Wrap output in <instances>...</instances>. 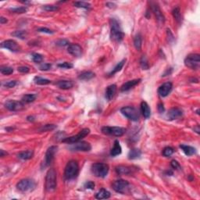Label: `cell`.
Listing matches in <instances>:
<instances>
[{
    "mask_svg": "<svg viewBox=\"0 0 200 200\" xmlns=\"http://www.w3.org/2000/svg\"><path fill=\"white\" fill-rule=\"evenodd\" d=\"M142 155V152L138 149H132L130 150L128 153V159H138Z\"/></svg>",
    "mask_w": 200,
    "mask_h": 200,
    "instance_id": "29",
    "label": "cell"
},
{
    "mask_svg": "<svg viewBox=\"0 0 200 200\" xmlns=\"http://www.w3.org/2000/svg\"><path fill=\"white\" fill-rule=\"evenodd\" d=\"M140 65H141L143 70H148L149 68V65L148 60H147V58L145 56H142L140 59Z\"/></svg>",
    "mask_w": 200,
    "mask_h": 200,
    "instance_id": "37",
    "label": "cell"
},
{
    "mask_svg": "<svg viewBox=\"0 0 200 200\" xmlns=\"http://www.w3.org/2000/svg\"><path fill=\"white\" fill-rule=\"evenodd\" d=\"M117 92V85H110L106 88V92H105V97L107 99L108 101H110L113 99Z\"/></svg>",
    "mask_w": 200,
    "mask_h": 200,
    "instance_id": "20",
    "label": "cell"
},
{
    "mask_svg": "<svg viewBox=\"0 0 200 200\" xmlns=\"http://www.w3.org/2000/svg\"><path fill=\"white\" fill-rule=\"evenodd\" d=\"M141 81H142L141 79H135V80H131V81H128V82H125V83L121 87V91H129V90L131 89L132 88H134V87L136 86L137 85H138Z\"/></svg>",
    "mask_w": 200,
    "mask_h": 200,
    "instance_id": "19",
    "label": "cell"
},
{
    "mask_svg": "<svg viewBox=\"0 0 200 200\" xmlns=\"http://www.w3.org/2000/svg\"><path fill=\"white\" fill-rule=\"evenodd\" d=\"M57 66H58L59 67H60V68H63V69H70L73 67V64L68 62L61 63V64H59Z\"/></svg>",
    "mask_w": 200,
    "mask_h": 200,
    "instance_id": "45",
    "label": "cell"
},
{
    "mask_svg": "<svg viewBox=\"0 0 200 200\" xmlns=\"http://www.w3.org/2000/svg\"><path fill=\"white\" fill-rule=\"evenodd\" d=\"M95 73L92 71H85L82 72L81 74L78 76V79L82 80V81H88V80L92 79L95 77Z\"/></svg>",
    "mask_w": 200,
    "mask_h": 200,
    "instance_id": "28",
    "label": "cell"
},
{
    "mask_svg": "<svg viewBox=\"0 0 200 200\" xmlns=\"http://www.w3.org/2000/svg\"><path fill=\"white\" fill-rule=\"evenodd\" d=\"M0 72L4 75H10L13 73V69L10 67H7V66H2L0 68Z\"/></svg>",
    "mask_w": 200,
    "mask_h": 200,
    "instance_id": "38",
    "label": "cell"
},
{
    "mask_svg": "<svg viewBox=\"0 0 200 200\" xmlns=\"http://www.w3.org/2000/svg\"><path fill=\"white\" fill-rule=\"evenodd\" d=\"M102 132L105 135H112L115 137H121L124 135L126 132V129L121 127H109L106 126L102 128Z\"/></svg>",
    "mask_w": 200,
    "mask_h": 200,
    "instance_id": "10",
    "label": "cell"
},
{
    "mask_svg": "<svg viewBox=\"0 0 200 200\" xmlns=\"http://www.w3.org/2000/svg\"><path fill=\"white\" fill-rule=\"evenodd\" d=\"M10 11L14 13H24L28 11V9L25 7H16V8L10 9Z\"/></svg>",
    "mask_w": 200,
    "mask_h": 200,
    "instance_id": "40",
    "label": "cell"
},
{
    "mask_svg": "<svg viewBox=\"0 0 200 200\" xmlns=\"http://www.w3.org/2000/svg\"><path fill=\"white\" fill-rule=\"evenodd\" d=\"M125 62H126V60H121V62H119L118 64H117V65H116V67H114L112 71H111L110 73H109V75L112 76V75L115 74L116 73H117V72L120 71V70H121V69L123 68V67H124V64H125Z\"/></svg>",
    "mask_w": 200,
    "mask_h": 200,
    "instance_id": "34",
    "label": "cell"
},
{
    "mask_svg": "<svg viewBox=\"0 0 200 200\" xmlns=\"http://www.w3.org/2000/svg\"><path fill=\"white\" fill-rule=\"evenodd\" d=\"M36 187V183L34 180L29 178L20 180L16 184V189L22 192H27L32 191Z\"/></svg>",
    "mask_w": 200,
    "mask_h": 200,
    "instance_id": "7",
    "label": "cell"
},
{
    "mask_svg": "<svg viewBox=\"0 0 200 200\" xmlns=\"http://www.w3.org/2000/svg\"><path fill=\"white\" fill-rule=\"evenodd\" d=\"M112 188L116 192L120 194H127L130 192V184L125 180H117L112 184Z\"/></svg>",
    "mask_w": 200,
    "mask_h": 200,
    "instance_id": "5",
    "label": "cell"
},
{
    "mask_svg": "<svg viewBox=\"0 0 200 200\" xmlns=\"http://www.w3.org/2000/svg\"><path fill=\"white\" fill-rule=\"evenodd\" d=\"M36 99V96L34 94H27L22 97V102L24 103H31Z\"/></svg>",
    "mask_w": 200,
    "mask_h": 200,
    "instance_id": "33",
    "label": "cell"
},
{
    "mask_svg": "<svg viewBox=\"0 0 200 200\" xmlns=\"http://www.w3.org/2000/svg\"><path fill=\"white\" fill-rule=\"evenodd\" d=\"M90 133V130L88 128H84L82 129V131H80V132L78 134H77L76 135H73V136L69 137V138H66L64 139H63L62 142H64V143L67 144H73L76 143V142H80L82 141L84 138L87 136L88 134Z\"/></svg>",
    "mask_w": 200,
    "mask_h": 200,
    "instance_id": "9",
    "label": "cell"
},
{
    "mask_svg": "<svg viewBox=\"0 0 200 200\" xmlns=\"http://www.w3.org/2000/svg\"><path fill=\"white\" fill-rule=\"evenodd\" d=\"M5 107L10 111L22 110L24 107L23 102L16 101V100H8L6 102Z\"/></svg>",
    "mask_w": 200,
    "mask_h": 200,
    "instance_id": "13",
    "label": "cell"
},
{
    "mask_svg": "<svg viewBox=\"0 0 200 200\" xmlns=\"http://www.w3.org/2000/svg\"><path fill=\"white\" fill-rule=\"evenodd\" d=\"M183 115V111L182 109H181L180 108L174 107L172 108L169 110L167 113V117L170 120H176L178 119Z\"/></svg>",
    "mask_w": 200,
    "mask_h": 200,
    "instance_id": "18",
    "label": "cell"
},
{
    "mask_svg": "<svg viewBox=\"0 0 200 200\" xmlns=\"http://www.w3.org/2000/svg\"><path fill=\"white\" fill-rule=\"evenodd\" d=\"M67 52L75 57H80L82 55V48L78 44H70L67 48Z\"/></svg>",
    "mask_w": 200,
    "mask_h": 200,
    "instance_id": "16",
    "label": "cell"
},
{
    "mask_svg": "<svg viewBox=\"0 0 200 200\" xmlns=\"http://www.w3.org/2000/svg\"><path fill=\"white\" fill-rule=\"evenodd\" d=\"M0 23L2 24H3L7 23V18L3 17V16H1V17H0Z\"/></svg>",
    "mask_w": 200,
    "mask_h": 200,
    "instance_id": "53",
    "label": "cell"
},
{
    "mask_svg": "<svg viewBox=\"0 0 200 200\" xmlns=\"http://www.w3.org/2000/svg\"><path fill=\"white\" fill-rule=\"evenodd\" d=\"M171 167L174 170L181 169V166H180V164H179V163L177 161V160H174H174H172L171 163Z\"/></svg>",
    "mask_w": 200,
    "mask_h": 200,
    "instance_id": "47",
    "label": "cell"
},
{
    "mask_svg": "<svg viewBox=\"0 0 200 200\" xmlns=\"http://www.w3.org/2000/svg\"><path fill=\"white\" fill-rule=\"evenodd\" d=\"M11 35L20 39H25L28 35V33L26 31H16L12 33Z\"/></svg>",
    "mask_w": 200,
    "mask_h": 200,
    "instance_id": "35",
    "label": "cell"
},
{
    "mask_svg": "<svg viewBox=\"0 0 200 200\" xmlns=\"http://www.w3.org/2000/svg\"><path fill=\"white\" fill-rule=\"evenodd\" d=\"M121 112L123 115L131 121H138L140 117V113L133 106H124L121 108Z\"/></svg>",
    "mask_w": 200,
    "mask_h": 200,
    "instance_id": "6",
    "label": "cell"
},
{
    "mask_svg": "<svg viewBox=\"0 0 200 200\" xmlns=\"http://www.w3.org/2000/svg\"><path fill=\"white\" fill-rule=\"evenodd\" d=\"M73 5L75 6L78 8H83V9H86V10H88V9L91 8V4L88 3V2H73Z\"/></svg>",
    "mask_w": 200,
    "mask_h": 200,
    "instance_id": "36",
    "label": "cell"
},
{
    "mask_svg": "<svg viewBox=\"0 0 200 200\" xmlns=\"http://www.w3.org/2000/svg\"><path fill=\"white\" fill-rule=\"evenodd\" d=\"M115 170L119 175H129L134 172L133 168L127 166H118Z\"/></svg>",
    "mask_w": 200,
    "mask_h": 200,
    "instance_id": "21",
    "label": "cell"
},
{
    "mask_svg": "<svg viewBox=\"0 0 200 200\" xmlns=\"http://www.w3.org/2000/svg\"><path fill=\"white\" fill-rule=\"evenodd\" d=\"M84 187H85L86 189H91V190H92V189H94L95 188V183L91 181H87V182L85 184V185H84Z\"/></svg>",
    "mask_w": 200,
    "mask_h": 200,
    "instance_id": "48",
    "label": "cell"
},
{
    "mask_svg": "<svg viewBox=\"0 0 200 200\" xmlns=\"http://www.w3.org/2000/svg\"><path fill=\"white\" fill-rule=\"evenodd\" d=\"M16 85V81H10V82H6V83H4L3 86L6 87V88H13Z\"/></svg>",
    "mask_w": 200,
    "mask_h": 200,
    "instance_id": "46",
    "label": "cell"
},
{
    "mask_svg": "<svg viewBox=\"0 0 200 200\" xmlns=\"http://www.w3.org/2000/svg\"><path fill=\"white\" fill-rule=\"evenodd\" d=\"M110 38L112 41L115 42H120L124 39V33L123 32L122 29L118 20H117L114 18L110 19Z\"/></svg>",
    "mask_w": 200,
    "mask_h": 200,
    "instance_id": "1",
    "label": "cell"
},
{
    "mask_svg": "<svg viewBox=\"0 0 200 200\" xmlns=\"http://www.w3.org/2000/svg\"><path fill=\"white\" fill-rule=\"evenodd\" d=\"M28 121H34V117H31V116H30V117H28Z\"/></svg>",
    "mask_w": 200,
    "mask_h": 200,
    "instance_id": "55",
    "label": "cell"
},
{
    "mask_svg": "<svg viewBox=\"0 0 200 200\" xmlns=\"http://www.w3.org/2000/svg\"><path fill=\"white\" fill-rule=\"evenodd\" d=\"M70 146V149L71 151L75 152H88L91 149V146L88 142L80 141L76 143L71 144Z\"/></svg>",
    "mask_w": 200,
    "mask_h": 200,
    "instance_id": "11",
    "label": "cell"
},
{
    "mask_svg": "<svg viewBox=\"0 0 200 200\" xmlns=\"http://www.w3.org/2000/svg\"><path fill=\"white\" fill-rule=\"evenodd\" d=\"M174 152V150L173 148H171V147H166V148L163 149V155L165 157H170L171 156H172Z\"/></svg>",
    "mask_w": 200,
    "mask_h": 200,
    "instance_id": "42",
    "label": "cell"
},
{
    "mask_svg": "<svg viewBox=\"0 0 200 200\" xmlns=\"http://www.w3.org/2000/svg\"><path fill=\"white\" fill-rule=\"evenodd\" d=\"M180 148L181 149L183 152H184V154L188 156H193L194 154L196 153V150L194 147L190 146V145H180Z\"/></svg>",
    "mask_w": 200,
    "mask_h": 200,
    "instance_id": "24",
    "label": "cell"
},
{
    "mask_svg": "<svg viewBox=\"0 0 200 200\" xmlns=\"http://www.w3.org/2000/svg\"><path fill=\"white\" fill-rule=\"evenodd\" d=\"M31 59L36 64H40L43 61V56L39 53H32L31 54Z\"/></svg>",
    "mask_w": 200,
    "mask_h": 200,
    "instance_id": "39",
    "label": "cell"
},
{
    "mask_svg": "<svg viewBox=\"0 0 200 200\" xmlns=\"http://www.w3.org/2000/svg\"><path fill=\"white\" fill-rule=\"evenodd\" d=\"M172 88L173 85L171 82H166L159 86V88H158V93L161 97H166L171 93Z\"/></svg>",
    "mask_w": 200,
    "mask_h": 200,
    "instance_id": "15",
    "label": "cell"
},
{
    "mask_svg": "<svg viewBox=\"0 0 200 200\" xmlns=\"http://www.w3.org/2000/svg\"><path fill=\"white\" fill-rule=\"evenodd\" d=\"M17 70L20 73H28L30 71V68L28 67H25V66H23V67H20L17 68Z\"/></svg>",
    "mask_w": 200,
    "mask_h": 200,
    "instance_id": "51",
    "label": "cell"
},
{
    "mask_svg": "<svg viewBox=\"0 0 200 200\" xmlns=\"http://www.w3.org/2000/svg\"><path fill=\"white\" fill-rule=\"evenodd\" d=\"M91 172L96 177H106L109 172V166L103 163H96L91 166Z\"/></svg>",
    "mask_w": 200,
    "mask_h": 200,
    "instance_id": "4",
    "label": "cell"
},
{
    "mask_svg": "<svg viewBox=\"0 0 200 200\" xmlns=\"http://www.w3.org/2000/svg\"><path fill=\"white\" fill-rule=\"evenodd\" d=\"M51 67H52V65L49 63H43V64H40L39 69H40V70H42V71H46V70H49L51 68Z\"/></svg>",
    "mask_w": 200,
    "mask_h": 200,
    "instance_id": "44",
    "label": "cell"
},
{
    "mask_svg": "<svg viewBox=\"0 0 200 200\" xmlns=\"http://www.w3.org/2000/svg\"><path fill=\"white\" fill-rule=\"evenodd\" d=\"M1 47L3 48V49H8V50L13 52H17L20 50V46L17 44L16 42H15L14 40H11V39L2 42L1 43Z\"/></svg>",
    "mask_w": 200,
    "mask_h": 200,
    "instance_id": "12",
    "label": "cell"
},
{
    "mask_svg": "<svg viewBox=\"0 0 200 200\" xmlns=\"http://www.w3.org/2000/svg\"><path fill=\"white\" fill-rule=\"evenodd\" d=\"M56 85L61 89L64 90H67L70 89L73 87V84L72 83V82L70 81H66V80H64V81H59L56 83Z\"/></svg>",
    "mask_w": 200,
    "mask_h": 200,
    "instance_id": "25",
    "label": "cell"
},
{
    "mask_svg": "<svg viewBox=\"0 0 200 200\" xmlns=\"http://www.w3.org/2000/svg\"><path fill=\"white\" fill-rule=\"evenodd\" d=\"M56 128V126L54 124H46L43 127H42L40 128V131L46 132V131H49L54 130Z\"/></svg>",
    "mask_w": 200,
    "mask_h": 200,
    "instance_id": "43",
    "label": "cell"
},
{
    "mask_svg": "<svg viewBox=\"0 0 200 200\" xmlns=\"http://www.w3.org/2000/svg\"><path fill=\"white\" fill-rule=\"evenodd\" d=\"M34 156V152L32 150H28V151H23L17 155L18 158L22 160H28V159H31Z\"/></svg>",
    "mask_w": 200,
    "mask_h": 200,
    "instance_id": "27",
    "label": "cell"
},
{
    "mask_svg": "<svg viewBox=\"0 0 200 200\" xmlns=\"http://www.w3.org/2000/svg\"><path fill=\"white\" fill-rule=\"evenodd\" d=\"M110 195L111 194L109 191L106 190L104 189H102L96 193V198L97 199H106V198H109L110 197Z\"/></svg>",
    "mask_w": 200,
    "mask_h": 200,
    "instance_id": "26",
    "label": "cell"
},
{
    "mask_svg": "<svg viewBox=\"0 0 200 200\" xmlns=\"http://www.w3.org/2000/svg\"><path fill=\"white\" fill-rule=\"evenodd\" d=\"M79 174V165L75 160H70L67 163L64 171V177L67 180H72L78 177Z\"/></svg>",
    "mask_w": 200,
    "mask_h": 200,
    "instance_id": "2",
    "label": "cell"
},
{
    "mask_svg": "<svg viewBox=\"0 0 200 200\" xmlns=\"http://www.w3.org/2000/svg\"><path fill=\"white\" fill-rule=\"evenodd\" d=\"M121 152H122V149H121V145H120V142H119L118 140H115L113 147L110 151L111 156H118V155L121 154Z\"/></svg>",
    "mask_w": 200,
    "mask_h": 200,
    "instance_id": "23",
    "label": "cell"
},
{
    "mask_svg": "<svg viewBox=\"0 0 200 200\" xmlns=\"http://www.w3.org/2000/svg\"><path fill=\"white\" fill-rule=\"evenodd\" d=\"M42 9L48 12H54L57 11V10H60V7H57V6L55 5H45L43 6Z\"/></svg>",
    "mask_w": 200,
    "mask_h": 200,
    "instance_id": "41",
    "label": "cell"
},
{
    "mask_svg": "<svg viewBox=\"0 0 200 200\" xmlns=\"http://www.w3.org/2000/svg\"><path fill=\"white\" fill-rule=\"evenodd\" d=\"M34 82L36 85H49V84L51 83V81L49 79H46V78H43L42 77H34Z\"/></svg>",
    "mask_w": 200,
    "mask_h": 200,
    "instance_id": "31",
    "label": "cell"
},
{
    "mask_svg": "<svg viewBox=\"0 0 200 200\" xmlns=\"http://www.w3.org/2000/svg\"><path fill=\"white\" fill-rule=\"evenodd\" d=\"M151 7H152V10H153V12L154 13L155 16H156V20H157L158 21H159V23H164L165 17L164 16H163L162 11L160 10V9H159V6H158L156 3H152Z\"/></svg>",
    "mask_w": 200,
    "mask_h": 200,
    "instance_id": "17",
    "label": "cell"
},
{
    "mask_svg": "<svg viewBox=\"0 0 200 200\" xmlns=\"http://www.w3.org/2000/svg\"><path fill=\"white\" fill-rule=\"evenodd\" d=\"M56 45L59 46H66L67 45H69V42L66 39H61L56 42Z\"/></svg>",
    "mask_w": 200,
    "mask_h": 200,
    "instance_id": "49",
    "label": "cell"
},
{
    "mask_svg": "<svg viewBox=\"0 0 200 200\" xmlns=\"http://www.w3.org/2000/svg\"><path fill=\"white\" fill-rule=\"evenodd\" d=\"M172 14L176 21L179 24L181 23V20L182 19H181V10H180V8H179V7H176V8H174V10H173Z\"/></svg>",
    "mask_w": 200,
    "mask_h": 200,
    "instance_id": "32",
    "label": "cell"
},
{
    "mask_svg": "<svg viewBox=\"0 0 200 200\" xmlns=\"http://www.w3.org/2000/svg\"><path fill=\"white\" fill-rule=\"evenodd\" d=\"M56 172L55 169L51 168L46 173V190L47 192H53L56 189Z\"/></svg>",
    "mask_w": 200,
    "mask_h": 200,
    "instance_id": "3",
    "label": "cell"
},
{
    "mask_svg": "<svg viewBox=\"0 0 200 200\" xmlns=\"http://www.w3.org/2000/svg\"><path fill=\"white\" fill-rule=\"evenodd\" d=\"M194 131H196V133L199 134V126L197 125L196 127H195V128H194Z\"/></svg>",
    "mask_w": 200,
    "mask_h": 200,
    "instance_id": "56",
    "label": "cell"
},
{
    "mask_svg": "<svg viewBox=\"0 0 200 200\" xmlns=\"http://www.w3.org/2000/svg\"><path fill=\"white\" fill-rule=\"evenodd\" d=\"M142 38L141 34H138L135 35V38H134V46H135V49L138 51L141 50L142 49Z\"/></svg>",
    "mask_w": 200,
    "mask_h": 200,
    "instance_id": "30",
    "label": "cell"
},
{
    "mask_svg": "<svg viewBox=\"0 0 200 200\" xmlns=\"http://www.w3.org/2000/svg\"><path fill=\"white\" fill-rule=\"evenodd\" d=\"M184 64L186 67L193 70L199 68L200 56L199 54H189L184 60Z\"/></svg>",
    "mask_w": 200,
    "mask_h": 200,
    "instance_id": "8",
    "label": "cell"
},
{
    "mask_svg": "<svg viewBox=\"0 0 200 200\" xmlns=\"http://www.w3.org/2000/svg\"><path fill=\"white\" fill-rule=\"evenodd\" d=\"M38 31L39 32H42V33H46V34H53V31L52 30L49 29L47 28H40L38 29Z\"/></svg>",
    "mask_w": 200,
    "mask_h": 200,
    "instance_id": "50",
    "label": "cell"
},
{
    "mask_svg": "<svg viewBox=\"0 0 200 200\" xmlns=\"http://www.w3.org/2000/svg\"><path fill=\"white\" fill-rule=\"evenodd\" d=\"M158 110H159V113L164 112V106H163V103H159V105H158Z\"/></svg>",
    "mask_w": 200,
    "mask_h": 200,
    "instance_id": "52",
    "label": "cell"
},
{
    "mask_svg": "<svg viewBox=\"0 0 200 200\" xmlns=\"http://www.w3.org/2000/svg\"><path fill=\"white\" fill-rule=\"evenodd\" d=\"M57 146L56 145H52L47 149L46 153V156H45V164L46 166H49L52 163L54 159V156L57 152Z\"/></svg>",
    "mask_w": 200,
    "mask_h": 200,
    "instance_id": "14",
    "label": "cell"
},
{
    "mask_svg": "<svg viewBox=\"0 0 200 200\" xmlns=\"http://www.w3.org/2000/svg\"><path fill=\"white\" fill-rule=\"evenodd\" d=\"M141 112L145 119L149 118L151 116V109L146 102H142L141 103Z\"/></svg>",
    "mask_w": 200,
    "mask_h": 200,
    "instance_id": "22",
    "label": "cell"
},
{
    "mask_svg": "<svg viewBox=\"0 0 200 200\" xmlns=\"http://www.w3.org/2000/svg\"><path fill=\"white\" fill-rule=\"evenodd\" d=\"M5 155H7V152H4V150H2V149L0 150V156H1V157H3Z\"/></svg>",
    "mask_w": 200,
    "mask_h": 200,
    "instance_id": "54",
    "label": "cell"
}]
</instances>
